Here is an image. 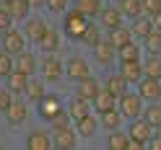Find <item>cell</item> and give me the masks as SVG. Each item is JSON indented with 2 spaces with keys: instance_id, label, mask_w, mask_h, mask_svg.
<instances>
[{
  "instance_id": "cell-17",
  "label": "cell",
  "mask_w": 161,
  "mask_h": 150,
  "mask_svg": "<svg viewBox=\"0 0 161 150\" xmlns=\"http://www.w3.org/2000/svg\"><path fill=\"white\" fill-rule=\"evenodd\" d=\"M99 21H102L104 28H114V26H119L125 21V13L119 8H114V5H104L102 13H99Z\"/></svg>"
},
{
  "instance_id": "cell-35",
  "label": "cell",
  "mask_w": 161,
  "mask_h": 150,
  "mask_svg": "<svg viewBox=\"0 0 161 150\" xmlns=\"http://www.w3.org/2000/svg\"><path fill=\"white\" fill-rule=\"evenodd\" d=\"M99 39H102V26H99V23H94V21H88V26H86L83 39H80V42H83L86 47H94Z\"/></svg>"
},
{
  "instance_id": "cell-2",
  "label": "cell",
  "mask_w": 161,
  "mask_h": 150,
  "mask_svg": "<svg viewBox=\"0 0 161 150\" xmlns=\"http://www.w3.org/2000/svg\"><path fill=\"white\" fill-rule=\"evenodd\" d=\"M117 109L122 111L125 119H138V116H143V98H140V93L125 91L117 98Z\"/></svg>"
},
{
  "instance_id": "cell-40",
  "label": "cell",
  "mask_w": 161,
  "mask_h": 150,
  "mask_svg": "<svg viewBox=\"0 0 161 150\" xmlns=\"http://www.w3.org/2000/svg\"><path fill=\"white\" fill-rule=\"evenodd\" d=\"M68 124H73V119H70V114H68V109H63L55 119H52V127H68Z\"/></svg>"
},
{
  "instance_id": "cell-8",
  "label": "cell",
  "mask_w": 161,
  "mask_h": 150,
  "mask_svg": "<svg viewBox=\"0 0 161 150\" xmlns=\"http://www.w3.org/2000/svg\"><path fill=\"white\" fill-rule=\"evenodd\" d=\"M47 28H49L47 21H42V18H31V16H29V18H26V23H24V36H26V42L39 44V42L44 39Z\"/></svg>"
},
{
  "instance_id": "cell-1",
  "label": "cell",
  "mask_w": 161,
  "mask_h": 150,
  "mask_svg": "<svg viewBox=\"0 0 161 150\" xmlns=\"http://www.w3.org/2000/svg\"><path fill=\"white\" fill-rule=\"evenodd\" d=\"M63 26H65V34H68L70 39L80 42V39H83L86 26H88V18L80 13L78 8H73V11H65V16H63Z\"/></svg>"
},
{
  "instance_id": "cell-36",
  "label": "cell",
  "mask_w": 161,
  "mask_h": 150,
  "mask_svg": "<svg viewBox=\"0 0 161 150\" xmlns=\"http://www.w3.org/2000/svg\"><path fill=\"white\" fill-rule=\"evenodd\" d=\"M143 42H146V49L151 54H161V31H158V28H153Z\"/></svg>"
},
{
  "instance_id": "cell-7",
  "label": "cell",
  "mask_w": 161,
  "mask_h": 150,
  "mask_svg": "<svg viewBox=\"0 0 161 150\" xmlns=\"http://www.w3.org/2000/svg\"><path fill=\"white\" fill-rule=\"evenodd\" d=\"M91 73H88V62L83 57H68V62H65V78L68 80H73V83H80L83 78H88Z\"/></svg>"
},
{
  "instance_id": "cell-10",
  "label": "cell",
  "mask_w": 161,
  "mask_h": 150,
  "mask_svg": "<svg viewBox=\"0 0 161 150\" xmlns=\"http://www.w3.org/2000/svg\"><path fill=\"white\" fill-rule=\"evenodd\" d=\"M91 52H94V59L99 65H112V59L117 57V47L109 42V39H99L91 47Z\"/></svg>"
},
{
  "instance_id": "cell-25",
  "label": "cell",
  "mask_w": 161,
  "mask_h": 150,
  "mask_svg": "<svg viewBox=\"0 0 161 150\" xmlns=\"http://www.w3.org/2000/svg\"><path fill=\"white\" fill-rule=\"evenodd\" d=\"M24 93H26L29 101H39V98L47 93V91H44V78H42V80H36V78L29 75V83H26V88H24Z\"/></svg>"
},
{
  "instance_id": "cell-11",
  "label": "cell",
  "mask_w": 161,
  "mask_h": 150,
  "mask_svg": "<svg viewBox=\"0 0 161 150\" xmlns=\"http://www.w3.org/2000/svg\"><path fill=\"white\" fill-rule=\"evenodd\" d=\"M153 132H156V129L151 127V124L146 122L143 116H138V119H133V124H130V129H127V135L133 137V140H138V142H143L146 147H148V140L153 137Z\"/></svg>"
},
{
  "instance_id": "cell-46",
  "label": "cell",
  "mask_w": 161,
  "mask_h": 150,
  "mask_svg": "<svg viewBox=\"0 0 161 150\" xmlns=\"http://www.w3.org/2000/svg\"><path fill=\"white\" fill-rule=\"evenodd\" d=\"M158 132H161V127H158Z\"/></svg>"
},
{
  "instance_id": "cell-16",
  "label": "cell",
  "mask_w": 161,
  "mask_h": 150,
  "mask_svg": "<svg viewBox=\"0 0 161 150\" xmlns=\"http://www.w3.org/2000/svg\"><path fill=\"white\" fill-rule=\"evenodd\" d=\"M68 114H70V119H73V122H75V119H80V116H86L88 111H91V101H88V98H83V96H73V98H70V101H68Z\"/></svg>"
},
{
  "instance_id": "cell-32",
  "label": "cell",
  "mask_w": 161,
  "mask_h": 150,
  "mask_svg": "<svg viewBox=\"0 0 161 150\" xmlns=\"http://www.w3.org/2000/svg\"><path fill=\"white\" fill-rule=\"evenodd\" d=\"M117 57H119V62H127V59H140V44L127 42L125 47L117 49Z\"/></svg>"
},
{
  "instance_id": "cell-22",
  "label": "cell",
  "mask_w": 161,
  "mask_h": 150,
  "mask_svg": "<svg viewBox=\"0 0 161 150\" xmlns=\"http://www.w3.org/2000/svg\"><path fill=\"white\" fill-rule=\"evenodd\" d=\"M122 111H119V109L114 106V109H107V111H102L99 114V124H102L104 129H109V132H112V129H119V124H122Z\"/></svg>"
},
{
  "instance_id": "cell-30",
  "label": "cell",
  "mask_w": 161,
  "mask_h": 150,
  "mask_svg": "<svg viewBox=\"0 0 161 150\" xmlns=\"http://www.w3.org/2000/svg\"><path fill=\"white\" fill-rule=\"evenodd\" d=\"M119 11L125 13V18H138L143 16V0H119Z\"/></svg>"
},
{
  "instance_id": "cell-4",
  "label": "cell",
  "mask_w": 161,
  "mask_h": 150,
  "mask_svg": "<svg viewBox=\"0 0 161 150\" xmlns=\"http://www.w3.org/2000/svg\"><path fill=\"white\" fill-rule=\"evenodd\" d=\"M138 85V93L143 101H158L161 98V78H151V75H143L140 80L135 83Z\"/></svg>"
},
{
  "instance_id": "cell-18",
  "label": "cell",
  "mask_w": 161,
  "mask_h": 150,
  "mask_svg": "<svg viewBox=\"0 0 161 150\" xmlns=\"http://www.w3.org/2000/svg\"><path fill=\"white\" fill-rule=\"evenodd\" d=\"M107 39L119 49V47H125L127 42H133V31H130V26L119 23V26H114V28H107Z\"/></svg>"
},
{
  "instance_id": "cell-6",
  "label": "cell",
  "mask_w": 161,
  "mask_h": 150,
  "mask_svg": "<svg viewBox=\"0 0 161 150\" xmlns=\"http://www.w3.org/2000/svg\"><path fill=\"white\" fill-rule=\"evenodd\" d=\"M3 49H5V52H11L13 57H16L18 52H24V49H26V36H24V31L8 26L5 31H3Z\"/></svg>"
},
{
  "instance_id": "cell-31",
  "label": "cell",
  "mask_w": 161,
  "mask_h": 150,
  "mask_svg": "<svg viewBox=\"0 0 161 150\" xmlns=\"http://www.w3.org/2000/svg\"><path fill=\"white\" fill-rule=\"evenodd\" d=\"M39 47H42L44 52H57V47H60V31L49 26V28H47V34H44V39L39 42Z\"/></svg>"
},
{
  "instance_id": "cell-14",
  "label": "cell",
  "mask_w": 161,
  "mask_h": 150,
  "mask_svg": "<svg viewBox=\"0 0 161 150\" xmlns=\"http://www.w3.org/2000/svg\"><path fill=\"white\" fill-rule=\"evenodd\" d=\"M119 75L125 78L127 83H138L143 78V62L140 59H127V62H119Z\"/></svg>"
},
{
  "instance_id": "cell-43",
  "label": "cell",
  "mask_w": 161,
  "mask_h": 150,
  "mask_svg": "<svg viewBox=\"0 0 161 150\" xmlns=\"http://www.w3.org/2000/svg\"><path fill=\"white\" fill-rule=\"evenodd\" d=\"M148 147H153V150H161V132H158V135L153 132V137L148 140Z\"/></svg>"
},
{
  "instance_id": "cell-9",
  "label": "cell",
  "mask_w": 161,
  "mask_h": 150,
  "mask_svg": "<svg viewBox=\"0 0 161 150\" xmlns=\"http://www.w3.org/2000/svg\"><path fill=\"white\" fill-rule=\"evenodd\" d=\"M36 106H39V116L47 119V122H52V119H55L60 111H63V104H60V98H57V96H49V93H44L42 98H39Z\"/></svg>"
},
{
  "instance_id": "cell-45",
  "label": "cell",
  "mask_w": 161,
  "mask_h": 150,
  "mask_svg": "<svg viewBox=\"0 0 161 150\" xmlns=\"http://www.w3.org/2000/svg\"><path fill=\"white\" fill-rule=\"evenodd\" d=\"M29 3H31V8H39V5L44 3V0H29Z\"/></svg>"
},
{
  "instance_id": "cell-33",
  "label": "cell",
  "mask_w": 161,
  "mask_h": 150,
  "mask_svg": "<svg viewBox=\"0 0 161 150\" xmlns=\"http://www.w3.org/2000/svg\"><path fill=\"white\" fill-rule=\"evenodd\" d=\"M127 142H130V135L119 132V129H112V135H109V140H107L109 150H127Z\"/></svg>"
},
{
  "instance_id": "cell-34",
  "label": "cell",
  "mask_w": 161,
  "mask_h": 150,
  "mask_svg": "<svg viewBox=\"0 0 161 150\" xmlns=\"http://www.w3.org/2000/svg\"><path fill=\"white\" fill-rule=\"evenodd\" d=\"M143 73L151 78H161V54H148L143 62Z\"/></svg>"
},
{
  "instance_id": "cell-28",
  "label": "cell",
  "mask_w": 161,
  "mask_h": 150,
  "mask_svg": "<svg viewBox=\"0 0 161 150\" xmlns=\"http://www.w3.org/2000/svg\"><path fill=\"white\" fill-rule=\"evenodd\" d=\"M143 119H146L153 129H158V127H161V104H158V101H151V104L143 109Z\"/></svg>"
},
{
  "instance_id": "cell-26",
  "label": "cell",
  "mask_w": 161,
  "mask_h": 150,
  "mask_svg": "<svg viewBox=\"0 0 161 150\" xmlns=\"http://www.w3.org/2000/svg\"><path fill=\"white\" fill-rule=\"evenodd\" d=\"M75 8L80 13H83L86 18H96L99 13H102V0H75Z\"/></svg>"
},
{
  "instance_id": "cell-23",
  "label": "cell",
  "mask_w": 161,
  "mask_h": 150,
  "mask_svg": "<svg viewBox=\"0 0 161 150\" xmlns=\"http://www.w3.org/2000/svg\"><path fill=\"white\" fill-rule=\"evenodd\" d=\"M3 8H5L13 18H24V21H26V18H29V11H31V3H29V0H5Z\"/></svg>"
},
{
  "instance_id": "cell-13",
  "label": "cell",
  "mask_w": 161,
  "mask_h": 150,
  "mask_svg": "<svg viewBox=\"0 0 161 150\" xmlns=\"http://www.w3.org/2000/svg\"><path fill=\"white\" fill-rule=\"evenodd\" d=\"M99 116H94L91 111H88L86 116H80V119H75V132H78V137H94L96 132H99Z\"/></svg>"
},
{
  "instance_id": "cell-27",
  "label": "cell",
  "mask_w": 161,
  "mask_h": 150,
  "mask_svg": "<svg viewBox=\"0 0 161 150\" xmlns=\"http://www.w3.org/2000/svg\"><path fill=\"white\" fill-rule=\"evenodd\" d=\"M102 91V85H99V80H94L91 75L88 78H83V80L78 83V96H83V98H88V101H91V98Z\"/></svg>"
},
{
  "instance_id": "cell-21",
  "label": "cell",
  "mask_w": 161,
  "mask_h": 150,
  "mask_svg": "<svg viewBox=\"0 0 161 150\" xmlns=\"http://www.w3.org/2000/svg\"><path fill=\"white\" fill-rule=\"evenodd\" d=\"M36 65H39V59H36V54L34 52H18L16 54V70H21V73H26V75H34L36 73Z\"/></svg>"
},
{
  "instance_id": "cell-38",
  "label": "cell",
  "mask_w": 161,
  "mask_h": 150,
  "mask_svg": "<svg viewBox=\"0 0 161 150\" xmlns=\"http://www.w3.org/2000/svg\"><path fill=\"white\" fill-rule=\"evenodd\" d=\"M11 101H13V91L11 88H0V114H5V109L11 106Z\"/></svg>"
},
{
  "instance_id": "cell-24",
  "label": "cell",
  "mask_w": 161,
  "mask_h": 150,
  "mask_svg": "<svg viewBox=\"0 0 161 150\" xmlns=\"http://www.w3.org/2000/svg\"><path fill=\"white\" fill-rule=\"evenodd\" d=\"M5 80H8V88H11L13 93H24V88L29 83V75L21 73V70H11V73L5 75Z\"/></svg>"
},
{
  "instance_id": "cell-39",
  "label": "cell",
  "mask_w": 161,
  "mask_h": 150,
  "mask_svg": "<svg viewBox=\"0 0 161 150\" xmlns=\"http://www.w3.org/2000/svg\"><path fill=\"white\" fill-rule=\"evenodd\" d=\"M143 13L153 18L156 13H161V0H143Z\"/></svg>"
},
{
  "instance_id": "cell-44",
  "label": "cell",
  "mask_w": 161,
  "mask_h": 150,
  "mask_svg": "<svg viewBox=\"0 0 161 150\" xmlns=\"http://www.w3.org/2000/svg\"><path fill=\"white\" fill-rule=\"evenodd\" d=\"M153 26L161 31V13H156V16H153Z\"/></svg>"
},
{
  "instance_id": "cell-37",
  "label": "cell",
  "mask_w": 161,
  "mask_h": 150,
  "mask_svg": "<svg viewBox=\"0 0 161 150\" xmlns=\"http://www.w3.org/2000/svg\"><path fill=\"white\" fill-rule=\"evenodd\" d=\"M11 70H16V57H13L11 52H5V49H3V52H0V75L5 78Z\"/></svg>"
},
{
  "instance_id": "cell-15",
  "label": "cell",
  "mask_w": 161,
  "mask_h": 150,
  "mask_svg": "<svg viewBox=\"0 0 161 150\" xmlns=\"http://www.w3.org/2000/svg\"><path fill=\"white\" fill-rule=\"evenodd\" d=\"M26 147L29 150H49L52 147V137H49L44 129H31L26 135Z\"/></svg>"
},
{
  "instance_id": "cell-20",
  "label": "cell",
  "mask_w": 161,
  "mask_h": 150,
  "mask_svg": "<svg viewBox=\"0 0 161 150\" xmlns=\"http://www.w3.org/2000/svg\"><path fill=\"white\" fill-rule=\"evenodd\" d=\"M117 106V96L114 93H109L107 88H102L94 98H91V109H96V114H102V111H107V109H114Z\"/></svg>"
},
{
  "instance_id": "cell-29",
  "label": "cell",
  "mask_w": 161,
  "mask_h": 150,
  "mask_svg": "<svg viewBox=\"0 0 161 150\" xmlns=\"http://www.w3.org/2000/svg\"><path fill=\"white\" fill-rule=\"evenodd\" d=\"M127 85H130V83L125 80V78L119 75V73H114V75H109V80H107V85H104V88H107L109 93H114V96L119 98V96L127 91Z\"/></svg>"
},
{
  "instance_id": "cell-42",
  "label": "cell",
  "mask_w": 161,
  "mask_h": 150,
  "mask_svg": "<svg viewBox=\"0 0 161 150\" xmlns=\"http://www.w3.org/2000/svg\"><path fill=\"white\" fill-rule=\"evenodd\" d=\"M11 23H13V16L8 13V11H5L3 5H0V31H5V28L11 26Z\"/></svg>"
},
{
  "instance_id": "cell-41",
  "label": "cell",
  "mask_w": 161,
  "mask_h": 150,
  "mask_svg": "<svg viewBox=\"0 0 161 150\" xmlns=\"http://www.w3.org/2000/svg\"><path fill=\"white\" fill-rule=\"evenodd\" d=\"M44 5H47L52 13H63V11H68V0H44Z\"/></svg>"
},
{
  "instance_id": "cell-12",
  "label": "cell",
  "mask_w": 161,
  "mask_h": 150,
  "mask_svg": "<svg viewBox=\"0 0 161 150\" xmlns=\"http://www.w3.org/2000/svg\"><path fill=\"white\" fill-rule=\"evenodd\" d=\"M26 119H29V106L13 98L11 106L5 109V122H8V124H13V127H18V124H24Z\"/></svg>"
},
{
  "instance_id": "cell-19",
  "label": "cell",
  "mask_w": 161,
  "mask_h": 150,
  "mask_svg": "<svg viewBox=\"0 0 161 150\" xmlns=\"http://www.w3.org/2000/svg\"><path fill=\"white\" fill-rule=\"evenodd\" d=\"M153 18L151 16H138V18H133V26H130V31H133V39H146L151 31H153Z\"/></svg>"
},
{
  "instance_id": "cell-3",
  "label": "cell",
  "mask_w": 161,
  "mask_h": 150,
  "mask_svg": "<svg viewBox=\"0 0 161 150\" xmlns=\"http://www.w3.org/2000/svg\"><path fill=\"white\" fill-rule=\"evenodd\" d=\"M63 73H65L63 59H60L55 52H49V57H44V62H42V78H44V83H57L60 78H63Z\"/></svg>"
},
{
  "instance_id": "cell-5",
  "label": "cell",
  "mask_w": 161,
  "mask_h": 150,
  "mask_svg": "<svg viewBox=\"0 0 161 150\" xmlns=\"http://www.w3.org/2000/svg\"><path fill=\"white\" fill-rule=\"evenodd\" d=\"M78 145V132L73 124L68 127H55V140H52V147L57 150H73Z\"/></svg>"
}]
</instances>
